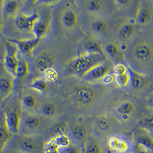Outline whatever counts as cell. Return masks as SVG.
Segmentation results:
<instances>
[{"label":"cell","instance_id":"cell-1","mask_svg":"<svg viewBox=\"0 0 153 153\" xmlns=\"http://www.w3.org/2000/svg\"><path fill=\"white\" fill-rule=\"evenodd\" d=\"M105 56L84 52L74 59L68 65V70L74 75L82 76L91 68L98 64L104 63Z\"/></svg>","mask_w":153,"mask_h":153},{"label":"cell","instance_id":"cell-2","mask_svg":"<svg viewBox=\"0 0 153 153\" xmlns=\"http://www.w3.org/2000/svg\"><path fill=\"white\" fill-rule=\"evenodd\" d=\"M19 49L13 42L8 41L5 43V52L4 64L6 71L12 76L16 78L17 70L19 62Z\"/></svg>","mask_w":153,"mask_h":153},{"label":"cell","instance_id":"cell-3","mask_svg":"<svg viewBox=\"0 0 153 153\" xmlns=\"http://www.w3.org/2000/svg\"><path fill=\"white\" fill-rule=\"evenodd\" d=\"M131 55L137 62L148 64L153 59V48L146 42H137L132 46Z\"/></svg>","mask_w":153,"mask_h":153},{"label":"cell","instance_id":"cell-4","mask_svg":"<svg viewBox=\"0 0 153 153\" xmlns=\"http://www.w3.org/2000/svg\"><path fill=\"white\" fill-rule=\"evenodd\" d=\"M8 129L13 135L18 134L21 130V116L17 110L9 109L3 112Z\"/></svg>","mask_w":153,"mask_h":153},{"label":"cell","instance_id":"cell-5","mask_svg":"<svg viewBox=\"0 0 153 153\" xmlns=\"http://www.w3.org/2000/svg\"><path fill=\"white\" fill-rule=\"evenodd\" d=\"M40 19V16L37 12L32 14L21 13L19 14L15 19L17 27L22 30L32 32L35 24Z\"/></svg>","mask_w":153,"mask_h":153},{"label":"cell","instance_id":"cell-6","mask_svg":"<svg viewBox=\"0 0 153 153\" xmlns=\"http://www.w3.org/2000/svg\"><path fill=\"white\" fill-rule=\"evenodd\" d=\"M109 67L104 63H100L87 71L82 78L87 82H95L103 80L110 73Z\"/></svg>","mask_w":153,"mask_h":153},{"label":"cell","instance_id":"cell-7","mask_svg":"<svg viewBox=\"0 0 153 153\" xmlns=\"http://www.w3.org/2000/svg\"><path fill=\"white\" fill-rule=\"evenodd\" d=\"M74 98L78 104L84 105H90L96 98V92L89 87H81L74 92Z\"/></svg>","mask_w":153,"mask_h":153},{"label":"cell","instance_id":"cell-8","mask_svg":"<svg viewBox=\"0 0 153 153\" xmlns=\"http://www.w3.org/2000/svg\"><path fill=\"white\" fill-rule=\"evenodd\" d=\"M39 148L37 141L29 135H24L17 143V149L22 153H37Z\"/></svg>","mask_w":153,"mask_h":153},{"label":"cell","instance_id":"cell-9","mask_svg":"<svg viewBox=\"0 0 153 153\" xmlns=\"http://www.w3.org/2000/svg\"><path fill=\"white\" fill-rule=\"evenodd\" d=\"M153 13L147 1H141L137 10L136 19L138 24L140 26L147 25L152 20Z\"/></svg>","mask_w":153,"mask_h":153},{"label":"cell","instance_id":"cell-10","mask_svg":"<svg viewBox=\"0 0 153 153\" xmlns=\"http://www.w3.org/2000/svg\"><path fill=\"white\" fill-rule=\"evenodd\" d=\"M128 72L130 76V84L135 90H145L148 85V79L146 75L136 71L131 67H128Z\"/></svg>","mask_w":153,"mask_h":153},{"label":"cell","instance_id":"cell-11","mask_svg":"<svg viewBox=\"0 0 153 153\" xmlns=\"http://www.w3.org/2000/svg\"><path fill=\"white\" fill-rule=\"evenodd\" d=\"M153 133L145 128L140 127L135 132V139L137 144L145 147L149 151L153 153Z\"/></svg>","mask_w":153,"mask_h":153},{"label":"cell","instance_id":"cell-12","mask_svg":"<svg viewBox=\"0 0 153 153\" xmlns=\"http://www.w3.org/2000/svg\"><path fill=\"white\" fill-rule=\"evenodd\" d=\"M55 63V59L52 56L45 52L39 54L35 59V66L37 70L43 74L47 71L53 68Z\"/></svg>","mask_w":153,"mask_h":153},{"label":"cell","instance_id":"cell-13","mask_svg":"<svg viewBox=\"0 0 153 153\" xmlns=\"http://www.w3.org/2000/svg\"><path fill=\"white\" fill-rule=\"evenodd\" d=\"M10 42H13L18 47L19 51L24 54L30 55L33 51L40 44L42 40L39 39L36 37L31 39H25V40H9Z\"/></svg>","mask_w":153,"mask_h":153},{"label":"cell","instance_id":"cell-14","mask_svg":"<svg viewBox=\"0 0 153 153\" xmlns=\"http://www.w3.org/2000/svg\"><path fill=\"white\" fill-rule=\"evenodd\" d=\"M14 83L12 78L7 75L1 74L0 76V96L1 102L5 101L12 94Z\"/></svg>","mask_w":153,"mask_h":153},{"label":"cell","instance_id":"cell-15","mask_svg":"<svg viewBox=\"0 0 153 153\" xmlns=\"http://www.w3.org/2000/svg\"><path fill=\"white\" fill-rule=\"evenodd\" d=\"M13 134L9 131L5 122L4 114L1 116L0 122V150L3 153L6 146L12 139Z\"/></svg>","mask_w":153,"mask_h":153},{"label":"cell","instance_id":"cell-16","mask_svg":"<svg viewBox=\"0 0 153 153\" xmlns=\"http://www.w3.org/2000/svg\"><path fill=\"white\" fill-rule=\"evenodd\" d=\"M77 21V15L74 10L68 7L64 9L61 15V22L64 27L74 29L76 27Z\"/></svg>","mask_w":153,"mask_h":153},{"label":"cell","instance_id":"cell-17","mask_svg":"<svg viewBox=\"0 0 153 153\" xmlns=\"http://www.w3.org/2000/svg\"><path fill=\"white\" fill-rule=\"evenodd\" d=\"M135 25L130 24L128 20L123 22L118 28L119 37L126 42L132 40L135 34Z\"/></svg>","mask_w":153,"mask_h":153},{"label":"cell","instance_id":"cell-18","mask_svg":"<svg viewBox=\"0 0 153 153\" xmlns=\"http://www.w3.org/2000/svg\"><path fill=\"white\" fill-rule=\"evenodd\" d=\"M21 1L16 0H7L3 1L2 8L4 14L7 17H17L20 10Z\"/></svg>","mask_w":153,"mask_h":153},{"label":"cell","instance_id":"cell-19","mask_svg":"<svg viewBox=\"0 0 153 153\" xmlns=\"http://www.w3.org/2000/svg\"><path fill=\"white\" fill-rule=\"evenodd\" d=\"M41 125V119L35 115H29L24 119L22 123V128L28 131H33L37 130Z\"/></svg>","mask_w":153,"mask_h":153},{"label":"cell","instance_id":"cell-20","mask_svg":"<svg viewBox=\"0 0 153 153\" xmlns=\"http://www.w3.org/2000/svg\"><path fill=\"white\" fill-rule=\"evenodd\" d=\"M48 24L46 21L42 20L40 19L35 24L32 33H34L35 37L42 40V37H44L48 32Z\"/></svg>","mask_w":153,"mask_h":153},{"label":"cell","instance_id":"cell-21","mask_svg":"<svg viewBox=\"0 0 153 153\" xmlns=\"http://www.w3.org/2000/svg\"><path fill=\"white\" fill-rule=\"evenodd\" d=\"M30 73L29 64L28 61L21 55H19V62L17 70L16 78L24 79L28 76Z\"/></svg>","mask_w":153,"mask_h":153},{"label":"cell","instance_id":"cell-22","mask_svg":"<svg viewBox=\"0 0 153 153\" xmlns=\"http://www.w3.org/2000/svg\"><path fill=\"white\" fill-rule=\"evenodd\" d=\"M85 52L91 54H100L105 56L104 47L102 44L95 41L87 42L85 45Z\"/></svg>","mask_w":153,"mask_h":153},{"label":"cell","instance_id":"cell-23","mask_svg":"<svg viewBox=\"0 0 153 153\" xmlns=\"http://www.w3.org/2000/svg\"><path fill=\"white\" fill-rule=\"evenodd\" d=\"M52 138L61 149H67L72 145V140L68 134L55 135Z\"/></svg>","mask_w":153,"mask_h":153},{"label":"cell","instance_id":"cell-24","mask_svg":"<svg viewBox=\"0 0 153 153\" xmlns=\"http://www.w3.org/2000/svg\"><path fill=\"white\" fill-rule=\"evenodd\" d=\"M30 88L40 93H43L48 89V84L45 79L42 77H36L30 85Z\"/></svg>","mask_w":153,"mask_h":153},{"label":"cell","instance_id":"cell-25","mask_svg":"<svg viewBox=\"0 0 153 153\" xmlns=\"http://www.w3.org/2000/svg\"><path fill=\"white\" fill-rule=\"evenodd\" d=\"M37 100L32 95H25L21 99L22 107L27 110H32L37 105Z\"/></svg>","mask_w":153,"mask_h":153},{"label":"cell","instance_id":"cell-26","mask_svg":"<svg viewBox=\"0 0 153 153\" xmlns=\"http://www.w3.org/2000/svg\"><path fill=\"white\" fill-rule=\"evenodd\" d=\"M72 135L77 140L83 142L87 137V131L82 124L78 123L74 126L72 128Z\"/></svg>","mask_w":153,"mask_h":153},{"label":"cell","instance_id":"cell-27","mask_svg":"<svg viewBox=\"0 0 153 153\" xmlns=\"http://www.w3.org/2000/svg\"><path fill=\"white\" fill-rule=\"evenodd\" d=\"M135 110V106L131 101L125 100L120 103L116 108V111L119 115L131 114Z\"/></svg>","mask_w":153,"mask_h":153},{"label":"cell","instance_id":"cell-28","mask_svg":"<svg viewBox=\"0 0 153 153\" xmlns=\"http://www.w3.org/2000/svg\"><path fill=\"white\" fill-rule=\"evenodd\" d=\"M92 29L97 35H105L108 32V25L103 20H97L92 24Z\"/></svg>","mask_w":153,"mask_h":153},{"label":"cell","instance_id":"cell-29","mask_svg":"<svg viewBox=\"0 0 153 153\" xmlns=\"http://www.w3.org/2000/svg\"><path fill=\"white\" fill-rule=\"evenodd\" d=\"M85 9L91 13H98L103 6V2L99 0H90L84 1Z\"/></svg>","mask_w":153,"mask_h":153},{"label":"cell","instance_id":"cell-30","mask_svg":"<svg viewBox=\"0 0 153 153\" xmlns=\"http://www.w3.org/2000/svg\"><path fill=\"white\" fill-rule=\"evenodd\" d=\"M105 55H107L112 59H117L121 52L119 46L113 42L106 44L104 47Z\"/></svg>","mask_w":153,"mask_h":153},{"label":"cell","instance_id":"cell-31","mask_svg":"<svg viewBox=\"0 0 153 153\" xmlns=\"http://www.w3.org/2000/svg\"><path fill=\"white\" fill-rule=\"evenodd\" d=\"M42 114L45 117H51L55 115L57 111L56 105L52 102H47L41 107Z\"/></svg>","mask_w":153,"mask_h":153},{"label":"cell","instance_id":"cell-32","mask_svg":"<svg viewBox=\"0 0 153 153\" xmlns=\"http://www.w3.org/2000/svg\"><path fill=\"white\" fill-rule=\"evenodd\" d=\"M43 150L44 153H60L61 149L51 138L43 144Z\"/></svg>","mask_w":153,"mask_h":153},{"label":"cell","instance_id":"cell-33","mask_svg":"<svg viewBox=\"0 0 153 153\" xmlns=\"http://www.w3.org/2000/svg\"><path fill=\"white\" fill-rule=\"evenodd\" d=\"M139 126L153 133V115H148L139 121Z\"/></svg>","mask_w":153,"mask_h":153},{"label":"cell","instance_id":"cell-34","mask_svg":"<svg viewBox=\"0 0 153 153\" xmlns=\"http://www.w3.org/2000/svg\"><path fill=\"white\" fill-rule=\"evenodd\" d=\"M131 144L127 139L122 137L119 143L115 153H128L131 151Z\"/></svg>","mask_w":153,"mask_h":153},{"label":"cell","instance_id":"cell-35","mask_svg":"<svg viewBox=\"0 0 153 153\" xmlns=\"http://www.w3.org/2000/svg\"><path fill=\"white\" fill-rule=\"evenodd\" d=\"M122 137L119 135H111L108 137L106 140V145L107 147L113 152H115L119 143Z\"/></svg>","mask_w":153,"mask_h":153},{"label":"cell","instance_id":"cell-36","mask_svg":"<svg viewBox=\"0 0 153 153\" xmlns=\"http://www.w3.org/2000/svg\"><path fill=\"white\" fill-rule=\"evenodd\" d=\"M110 122L105 117H101L97 121L96 127L97 131L100 132L107 131L110 128Z\"/></svg>","mask_w":153,"mask_h":153},{"label":"cell","instance_id":"cell-37","mask_svg":"<svg viewBox=\"0 0 153 153\" xmlns=\"http://www.w3.org/2000/svg\"><path fill=\"white\" fill-rule=\"evenodd\" d=\"M85 153H103L102 147L95 142H88L85 145Z\"/></svg>","mask_w":153,"mask_h":153},{"label":"cell","instance_id":"cell-38","mask_svg":"<svg viewBox=\"0 0 153 153\" xmlns=\"http://www.w3.org/2000/svg\"><path fill=\"white\" fill-rule=\"evenodd\" d=\"M115 82L119 87L122 88H126L127 85L130 84V76L128 72L124 75L115 76Z\"/></svg>","mask_w":153,"mask_h":153},{"label":"cell","instance_id":"cell-39","mask_svg":"<svg viewBox=\"0 0 153 153\" xmlns=\"http://www.w3.org/2000/svg\"><path fill=\"white\" fill-rule=\"evenodd\" d=\"M127 72L128 67H127L125 65L121 63L116 64L112 69V74H114L115 76L124 75Z\"/></svg>","mask_w":153,"mask_h":153},{"label":"cell","instance_id":"cell-40","mask_svg":"<svg viewBox=\"0 0 153 153\" xmlns=\"http://www.w3.org/2000/svg\"><path fill=\"white\" fill-rule=\"evenodd\" d=\"M53 131L55 135L68 134L69 131V126L66 122H61L54 127Z\"/></svg>","mask_w":153,"mask_h":153},{"label":"cell","instance_id":"cell-41","mask_svg":"<svg viewBox=\"0 0 153 153\" xmlns=\"http://www.w3.org/2000/svg\"><path fill=\"white\" fill-rule=\"evenodd\" d=\"M45 80L49 82H55L58 79V73L53 68L47 71L44 74Z\"/></svg>","mask_w":153,"mask_h":153},{"label":"cell","instance_id":"cell-42","mask_svg":"<svg viewBox=\"0 0 153 153\" xmlns=\"http://www.w3.org/2000/svg\"><path fill=\"white\" fill-rule=\"evenodd\" d=\"M63 153H82V150L79 146L73 145L64 149Z\"/></svg>","mask_w":153,"mask_h":153},{"label":"cell","instance_id":"cell-43","mask_svg":"<svg viewBox=\"0 0 153 153\" xmlns=\"http://www.w3.org/2000/svg\"><path fill=\"white\" fill-rule=\"evenodd\" d=\"M103 82L105 84L112 83L115 81V76L114 74H108L103 79Z\"/></svg>","mask_w":153,"mask_h":153},{"label":"cell","instance_id":"cell-44","mask_svg":"<svg viewBox=\"0 0 153 153\" xmlns=\"http://www.w3.org/2000/svg\"><path fill=\"white\" fill-rule=\"evenodd\" d=\"M152 152L149 151L145 147H144L140 144H137L136 147V151L134 153H151Z\"/></svg>","mask_w":153,"mask_h":153},{"label":"cell","instance_id":"cell-45","mask_svg":"<svg viewBox=\"0 0 153 153\" xmlns=\"http://www.w3.org/2000/svg\"><path fill=\"white\" fill-rule=\"evenodd\" d=\"M115 2L120 7H124L128 6V5H130L132 2V1L130 0H118V1H115Z\"/></svg>","mask_w":153,"mask_h":153},{"label":"cell","instance_id":"cell-46","mask_svg":"<svg viewBox=\"0 0 153 153\" xmlns=\"http://www.w3.org/2000/svg\"><path fill=\"white\" fill-rule=\"evenodd\" d=\"M121 52H127L129 49L128 44L126 42H122L119 46Z\"/></svg>","mask_w":153,"mask_h":153},{"label":"cell","instance_id":"cell-47","mask_svg":"<svg viewBox=\"0 0 153 153\" xmlns=\"http://www.w3.org/2000/svg\"><path fill=\"white\" fill-rule=\"evenodd\" d=\"M120 119L122 121L124 122H128L131 119V115L130 114H123V115H119Z\"/></svg>","mask_w":153,"mask_h":153},{"label":"cell","instance_id":"cell-48","mask_svg":"<svg viewBox=\"0 0 153 153\" xmlns=\"http://www.w3.org/2000/svg\"><path fill=\"white\" fill-rule=\"evenodd\" d=\"M147 105L151 109L153 110V93L149 97V99H148Z\"/></svg>","mask_w":153,"mask_h":153},{"label":"cell","instance_id":"cell-49","mask_svg":"<svg viewBox=\"0 0 153 153\" xmlns=\"http://www.w3.org/2000/svg\"><path fill=\"white\" fill-rule=\"evenodd\" d=\"M152 3H153V1H152Z\"/></svg>","mask_w":153,"mask_h":153}]
</instances>
